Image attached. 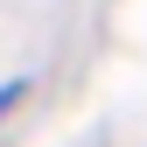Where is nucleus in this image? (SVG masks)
Listing matches in <instances>:
<instances>
[{
  "label": "nucleus",
  "mask_w": 147,
  "mask_h": 147,
  "mask_svg": "<svg viewBox=\"0 0 147 147\" xmlns=\"http://www.w3.org/2000/svg\"><path fill=\"white\" fill-rule=\"evenodd\" d=\"M21 91H28V77H7V84H0V119H7L14 105H21Z\"/></svg>",
  "instance_id": "nucleus-1"
}]
</instances>
